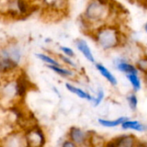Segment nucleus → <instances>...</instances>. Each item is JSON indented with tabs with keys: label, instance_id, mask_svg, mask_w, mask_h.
Listing matches in <instances>:
<instances>
[{
	"label": "nucleus",
	"instance_id": "1",
	"mask_svg": "<svg viewBox=\"0 0 147 147\" xmlns=\"http://www.w3.org/2000/svg\"><path fill=\"white\" fill-rule=\"evenodd\" d=\"M122 10H125L124 6L115 0H88L79 16V23L84 32L88 34L102 24L120 23L117 20L123 14Z\"/></svg>",
	"mask_w": 147,
	"mask_h": 147
},
{
	"label": "nucleus",
	"instance_id": "2",
	"mask_svg": "<svg viewBox=\"0 0 147 147\" xmlns=\"http://www.w3.org/2000/svg\"><path fill=\"white\" fill-rule=\"evenodd\" d=\"M87 35L104 53L123 48L127 44V35L120 23L109 22L102 24L92 29Z\"/></svg>",
	"mask_w": 147,
	"mask_h": 147
},
{
	"label": "nucleus",
	"instance_id": "3",
	"mask_svg": "<svg viewBox=\"0 0 147 147\" xmlns=\"http://www.w3.org/2000/svg\"><path fill=\"white\" fill-rule=\"evenodd\" d=\"M23 49L16 40H9L0 46V79L14 76L22 70Z\"/></svg>",
	"mask_w": 147,
	"mask_h": 147
},
{
	"label": "nucleus",
	"instance_id": "4",
	"mask_svg": "<svg viewBox=\"0 0 147 147\" xmlns=\"http://www.w3.org/2000/svg\"><path fill=\"white\" fill-rule=\"evenodd\" d=\"M34 11V5L32 0H10L8 18L24 19Z\"/></svg>",
	"mask_w": 147,
	"mask_h": 147
},
{
	"label": "nucleus",
	"instance_id": "5",
	"mask_svg": "<svg viewBox=\"0 0 147 147\" xmlns=\"http://www.w3.org/2000/svg\"><path fill=\"white\" fill-rule=\"evenodd\" d=\"M0 147H28L23 130L14 127L0 137Z\"/></svg>",
	"mask_w": 147,
	"mask_h": 147
},
{
	"label": "nucleus",
	"instance_id": "6",
	"mask_svg": "<svg viewBox=\"0 0 147 147\" xmlns=\"http://www.w3.org/2000/svg\"><path fill=\"white\" fill-rule=\"evenodd\" d=\"M28 147H45L47 145V134L38 123L24 131Z\"/></svg>",
	"mask_w": 147,
	"mask_h": 147
},
{
	"label": "nucleus",
	"instance_id": "7",
	"mask_svg": "<svg viewBox=\"0 0 147 147\" xmlns=\"http://www.w3.org/2000/svg\"><path fill=\"white\" fill-rule=\"evenodd\" d=\"M112 65L115 71L124 75L129 73L140 72L134 62H133L127 55L121 54V55L115 56L112 59Z\"/></svg>",
	"mask_w": 147,
	"mask_h": 147
},
{
	"label": "nucleus",
	"instance_id": "8",
	"mask_svg": "<svg viewBox=\"0 0 147 147\" xmlns=\"http://www.w3.org/2000/svg\"><path fill=\"white\" fill-rule=\"evenodd\" d=\"M90 135V131H86L78 126H72L68 129L66 138L79 147H89Z\"/></svg>",
	"mask_w": 147,
	"mask_h": 147
},
{
	"label": "nucleus",
	"instance_id": "9",
	"mask_svg": "<svg viewBox=\"0 0 147 147\" xmlns=\"http://www.w3.org/2000/svg\"><path fill=\"white\" fill-rule=\"evenodd\" d=\"M140 140L132 133L122 134L106 141L108 147H136Z\"/></svg>",
	"mask_w": 147,
	"mask_h": 147
},
{
	"label": "nucleus",
	"instance_id": "10",
	"mask_svg": "<svg viewBox=\"0 0 147 147\" xmlns=\"http://www.w3.org/2000/svg\"><path fill=\"white\" fill-rule=\"evenodd\" d=\"M75 47L76 49L83 55V57L90 64L95 65L96 63V59L95 57V54L88 43V41L84 38H78L75 40Z\"/></svg>",
	"mask_w": 147,
	"mask_h": 147
},
{
	"label": "nucleus",
	"instance_id": "11",
	"mask_svg": "<svg viewBox=\"0 0 147 147\" xmlns=\"http://www.w3.org/2000/svg\"><path fill=\"white\" fill-rule=\"evenodd\" d=\"M95 68L98 71V73L112 86V87H117L119 84V80L115 74L103 63L97 62L95 64Z\"/></svg>",
	"mask_w": 147,
	"mask_h": 147
},
{
	"label": "nucleus",
	"instance_id": "12",
	"mask_svg": "<svg viewBox=\"0 0 147 147\" xmlns=\"http://www.w3.org/2000/svg\"><path fill=\"white\" fill-rule=\"evenodd\" d=\"M47 67L55 74L59 75V77L69 80H75L78 76V71L69 68L65 65H63L62 64L56 65H48Z\"/></svg>",
	"mask_w": 147,
	"mask_h": 147
},
{
	"label": "nucleus",
	"instance_id": "13",
	"mask_svg": "<svg viewBox=\"0 0 147 147\" xmlns=\"http://www.w3.org/2000/svg\"><path fill=\"white\" fill-rule=\"evenodd\" d=\"M121 128L123 131H131L137 133H147V124L137 119H127L121 125Z\"/></svg>",
	"mask_w": 147,
	"mask_h": 147
},
{
	"label": "nucleus",
	"instance_id": "14",
	"mask_svg": "<svg viewBox=\"0 0 147 147\" xmlns=\"http://www.w3.org/2000/svg\"><path fill=\"white\" fill-rule=\"evenodd\" d=\"M65 87L69 92L77 96L78 98H80L82 100H85L89 102H91L93 100V95L90 92H89L88 90H86L79 86L75 85L74 84H72L71 82H66L65 84Z\"/></svg>",
	"mask_w": 147,
	"mask_h": 147
},
{
	"label": "nucleus",
	"instance_id": "15",
	"mask_svg": "<svg viewBox=\"0 0 147 147\" xmlns=\"http://www.w3.org/2000/svg\"><path fill=\"white\" fill-rule=\"evenodd\" d=\"M130 117L128 116H119L115 119H107L103 117L97 118V123L105 128H115L118 127H121V125Z\"/></svg>",
	"mask_w": 147,
	"mask_h": 147
},
{
	"label": "nucleus",
	"instance_id": "16",
	"mask_svg": "<svg viewBox=\"0 0 147 147\" xmlns=\"http://www.w3.org/2000/svg\"><path fill=\"white\" fill-rule=\"evenodd\" d=\"M127 82L129 83L132 91L134 92H140L142 88H143V78L142 75L140 72H135V73H129L125 75Z\"/></svg>",
	"mask_w": 147,
	"mask_h": 147
},
{
	"label": "nucleus",
	"instance_id": "17",
	"mask_svg": "<svg viewBox=\"0 0 147 147\" xmlns=\"http://www.w3.org/2000/svg\"><path fill=\"white\" fill-rule=\"evenodd\" d=\"M35 57L39 60L43 62L47 66H48V65H59L60 64V62L58 60V59L56 58L55 55L52 56L48 53H44V52L36 53H35Z\"/></svg>",
	"mask_w": 147,
	"mask_h": 147
},
{
	"label": "nucleus",
	"instance_id": "18",
	"mask_svg": "<svg viewBox=\"0 0 147 147\" xmlns=\"http://www.w3.org/2000/svg\"><path fill=\"white\" fill-rule=\"evenodd\" d=\"M55 56L58 59V60L60 62V64L78 71L79 65H78V64L76 62V60L74 59L67 57V56H65V55H64L62 53H57V54H55Z\"/></svg>",
	"mask_w": 147,
	"mask_h": 147
},
{
	"label": "nucleus",
	"instance_id": "19",
	"mask_svg": "<svg viewBox=\"0 0 147 147\" xmlns=\"http://www.w3.org/2000/svg\"><path fill=\"white\" fill-rule=\"evenodd\" d=\"M126 101L131 111L136 112L139 108V97L136 92L131 91L126 96Z\"/></svg>",
	"mask_w": 147,
	"mask_h": 147
},
{
	"label": "nucleus",
	"instance_id": "20",
	"mask_svg": "<svg viewBox=\"0 0 147 147\" xmlns=\"http://www.w3.org/2000/svg\"><path fill=\"white\" fill-rule=\"evenodd\" d=\"M106 97V92L103 88L98 87L95 95H93V100L91 102V104L94 108H98L102 105L103 101Z\"/></svg>",
	"mask_w": 147,
	"mask_h": 147
},
{
	"label": "nucleus",
	"instance_id": "21",
	"mask_svg": "<svg viewBox=\"0 0 147 147\" xmlns=\"http://www.w3.org/2000/svg\"><path fill=\"white\" fill-rule=\"evenodd\" d=\"M137 69L140 72L141 75H145L147 73V53H142L134 62Z\"/></svg>",
	"mask_w": 147,
	"mask_h": 147
},
{
	"label": "nucleus",
	"instance_id": "22",
	"mask_svg": "<svg viewBox=\"0 0 147 147\" xmlns=\"http://www.w3.org/2000/svg\"><path fill=\"white\" fill-rule=\"evenodd\" d=\"M59 49L60 51V53L67 57H70V58H72V59H75L76 58V53L74 51L73 48H71V47H68V46H65V45H61L59 47Z\"/></svg>",
	"mask_w": 147,
	"mask_h": 147
},
{
	"label": "nucleus",
	"instance_id": "23",
	"mask_svg": "<svg viewBox=\"0 0 147 147\" xmlns=\"http://www.w3.org/2000/svg\"><path fill=\"white\" fill-rule=\"evenodd\" d=\"M59 147H79L77 144H75L74 142H72L71 140H70L69 139L65 138V140H63L60 143Z\"/></svg>",
	"mask_w": 147,
	"mask_h": 147
},
{
	"label": "nucleus",
	"instance_id": "24",
	"mask_svg": "<svg viewBox=\"0 0 147 147\" xmlns=\"http://www.w3.org/2000/svg\"><path fill=\"white\" fill-rule=\"evenodd\" d=\"M53 92H54L58 96H59V97H60V96H61V95H60V91L58 90V88H57V87H54V86H53Z\"/></svg>",
	"mask_w": 147,
	"mask_h": 147
},
{
	"label": "nucleus",
	"instance_id": "25",
	"mask_svg": "<svg viewBox=\"0 0 147 147\" xmlns=\"http://www.w3.org/2000/svg\"><path fill=\"white\" fill-rule=\"evenodd\" d=\"M142 78H143V84L147 89V73L145 75H142Z\"/></svg>",
	"mask_w": 147,
	"mask_h": 147
},
{
	"label": "nucleus",
	"instance_id": "26",
	"mask_svg": "<svg viewBox=\"0 0 147 147\" xmlns=\"http://www.w3.org/2000/svg\"><path fill=\"white\" fill-rule=\"evenodd\" d=\"M143 30H144V32L146 33V34L147 36V21L144 23V25H143Z\"/></svg>",
	"mask_w": 147,
	"mask_h": 147
},
{
	"label": "nucleus",
	"instance_id": "27",
	"mask_svg": "<svg viewBox=\"0 0 147 147\" xmlns=\"http://www.w3.org/2000/svg\"><path fill=\"white\" fill-rule=\"evenodd\" d=\"M137 1H138V0H132L131 2H132V3H137Z\"/></svg>",
	"mask_w": 147,
	"mask_h": 147
},
{
	"label": "nucleus",
	"instance_id": "28",
	"mask_svg": "<svg viewBox=\"0 0 147 147\" xmlns=\"http://www.w3.org/2000/svg\"><path fill=\"white\" fill-rule=\"evenodd\" d=\"M98 147H108L106 145H103V146H98Z\"/></svg>",
	"mask_w": 147,
	"mask_h": 147
},
{
	"label": "nucleus",
	"instance_id": "29",
	"mask_svg": "<svg viewBox=\"0 0 147 147\" xmlns=\"http://www.w3.org/2000/svg\"><path fill=\"white\" fill-rule=\"evenodd\" d=\"M128 1H130V2H131V1H132V0H128Z\"/></svg>",
	"mask_w": 147,
	"mask_h": 147
},
{
	"label": "nucleus",
	"instance_id": "30",
	"mask_svg": "<svg viewBox=\"0 0 147 147\" xmlns=\"http://www.w3.org/2000/svg\"><path fill=\"white\" fill-rule=\"evenodd\" d=\"M0 108H1V107H0Z\"/></svg>",
	"mask_w": 147,
	"mask_h": 147
}]
</instances>
